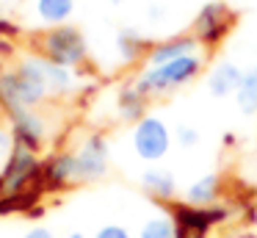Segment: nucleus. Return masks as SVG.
Listing matches in <instances>:
<instances>
[{
  "label": "nucleus",
  "mask_w": 257,
  "mask_h": 238,
  "mask_svg": "<svg viewBox=\"0 0 257 238\" xmlns=\"http://www.w3.org/2000/svg\"><path fill=\"white\" fill-rule=\"evenodd\" d=\"M50 97L45 77V55H25L14 69L0 72V108L14 116L25 108H36Z\"/></svg>",
  "instance_id": "nucleus-1"
},
{
  "label": "nucleus",
  "mask_w": 257,
  "mask_h": 238,
  "mask_svg": "<svg viewBox=\"0 0 257 238\" xmlns=\"http://www.w3.org/2000/svg\"><path fill=\"white\" fill-rule=\"evenodd\" d=\"M205 66V58L202 53H194V55H185V58H177V61H169V64H161V66H147V69L139 72L136 77V89H139L144 97H166V94H174L177 89L188 86L191 81H196Z\"/></svg>",
  "instance_id": "nucleus-2"
},
{
  "label": "nucleus",
  "mask_w": 257,
  "mask_h": 238,
  "mask_svg": "<svg viewBox=\"0 0 257 238\" xmlns=\"http://www.w3.org/2000/svg\"><path fill=\"white\" fill-rule=\"evenodd\" d=\"M39 55H45L47 61L58 66H67V69H75L86 61L89 55V44H86L83 33L72 25H56L47 28L39 39Z\"/></svg>",
  "instance_id": "nucleus-3"
},
{
  "label": "nucleus",
  "mask_w": 257,
  "mask_h": 238,
  "mask_svg": "<svg viewBox=\"0 0 257 238\" xmlns=\"http://www.w3.org/2000/svg\"><path fill=\"white\" fill-rule=\"evenodd\" d=\"M42 183V161L36 158V152L25 147H14L6 158V166L0 172V194H14L25 191L31 186Z\"/></svg>",
  "instance_id": "nucleus-4"
},
{
  "label": "nucleus",
  "mask_w": 257,
  "mask_h": 238,
  "mask_svg": "<svg viewBox=\"0 0 257 238\" xmlns=\"http://www.w3.org/2000/svg\"><path fill=\"white\" fill-rule=\"evenodd\" d=\"M172 141H174V133L169 130V125L161 116L147 114L133 127V149L147 164H155V161L166 158V152L172 149Z\"/></svg>",
  "instance_id": "nucleus-5"
},
{
  "label": "nucleus",
  "mask_w": 257,
  "mask_h": 238,
  "mask_svg": "<svg viewBox=\"0 0 257 238\" xmlns=\"http://www.w3.org/2000/svg\"><path fill=\"white\" fill-rule=\"evenodd\" d=\"M108 164H111V147L108 138L100 133H91L80 141V147L75 149V175L78 183H94L100 177H105Z\"/></svg>",
  "instance_id": "nucleus-6"
},
{
  "label": "nucleus",
  "mask_w": 257,
  "mask_h": 238,
  "mask_svg": "<svg viewBox=\"0 0 257 238\" xmlns=\"http://www.w3.org/2000/svg\"><path fill=\"white\" fill-rule=\"evenodd\" d=\"M232 31V11L227 3H205L199 14L194 17V36L199 39L202 47H218Z\"/></svg>",
  "instance_id": "nucleus-7"
},
{
  "label": "nucleus",
  "mask_w": 257,
  "mask_h": 238,
  "mask_svg": "<svg viewBox=\"0 0 257 238\" xmlns=\"http://www.w3.org/2000/svg\"><path fill=\"white\" fill-rule=\"evenodd\" d=\"M174 221H177L180 232H185V235L191 238H205V232L210 230V227H216L218 221L227 219V208H221V205H207V208H196V205H177V208L172 210Z\"/></svg>",
  "instance_id": "nucleus-8"
},
{
  "label": "nucleus",
  "mask_w": 257,
  "mask_h": 238,
  "mask_svg": "<svg viewBox=\"0 0 257 238\" xmlns=\"http://www.w3.org/2000/svg\"><path fill=\"white\" fill-rule=\"evenodd\" d=\"M9 122H12V138H14V147H25L31 149V152H36V149L45 144V136H47V125L45 119H42L39 114H36V108H25L20 111V114L9 116Z\"/></svg>",
  "instance_id": "nucleus-9"
},
{
  "label": "nucleus",
  "mask_w": 257,
  "mask_h": 238,
  "mask_svg": "<svg viewBox=\"0 0 257 238\" xmlns=\"http://www.w3.org/2000/svg\"><path fill=\"white\" fill-rule=\"evenodd\" d=\"M199 47L202 44L194 33H180V36L163 39V42L150 44V50H147V66H161V64H169V61L194 55V53H199Z\"/></svg>",
  "instance_id": "nucleus-10"
},
{
  "label": "nucleus",
  "mask_w": 257,
  "mask_h": 238,
  "mask_svg": "<svg viewBox=\"0 0 257 238\" xmlns=\"http://www.w3.org/2000/svg\"><path fill=\"white\" fill-rule=\"evenodd\" d=\"M69 183H78L75 152H53L47 161H42V188L45 191H61Z\"/></svg>",
  "instance_id": "nucleus-11"
},
{
  "label": "nucleus",
  "mask_w": 257,
  "mask_h": 238,
  "mask_svg": "<svg viewBox=\"0 0 257 238\" xmlns=\"http://www.w3.org/2000/svg\"><path fill=\"white\" fill-rule=\"evenodd\" d=\"M240 81H243V69H240L235 61H218V64L207 72V92L216 100L235 97Z\"/></svg>",
  "instance_id": "nucleus-12"
},
{
  "label": "nucleus",
  "mask_w": 257,
  "mask_h": 238,
  "mask_svg": "<svg viewBox=\"0 0 257 238\" xmlns=\"http://www.w3.org/2000/svg\"><path fill=\"white\" fill-rule=\"evenodd\" d=\"M147 105H150V97H144V94L136 89V83H124L122 89L116 92V114L119 119L124 122H141L147 116Z\"/></svg>",
  "instance_id": "nucleus-13"
},
{
  "label": "nucleus",
  "mask_w": 257,
  "mask_h": 238,
  "mask_svg": "<svg viewBox=\"0 0 257 238\" xmlns=\"http://www.w3.org/2000/svg\"><path fill=\"white\" fill-rule=\"evenodd\" d=\"M141 188H144L152 199H158V202H169V199H174V194H177V180H174V175L169 169L152 166V169H147L144 175H141Z\"/></svg>",
  "instance_id": "nucleus-14"
},
{
  "label": "nucleus",
  "mask_w": 257,
  "mask_h": 238,
  "mask_svg": "<svg viewBox=\"0 0 257 238\" xmlns=\"http://www.w3.org/2000/svg\"><path fill=\"white\" fill-rule=\"evenodd\" d=\"M218 197H221V177H218L216 172H207V175L196 177V180L185 188V202L196 205V208L216 205Z\"/></svg>",
  "instance_id": "nucleus-15"
},
{
  "label": "nucleus",
  "mask_w": 257,
  "mask_h": 238,
  "mask_svg": "<svg viewBox=\"0 0 257 238\" xmlns=\"http://www.w3.org/2000/svg\"><path fill=\"white\" fill-rule=\"evenodd\" d=\"M113 50H116V58L122 64H136L141 55H147V42L136 28H119L116 39H113Z\"/></svg>",
  "instance_id": "nucleus-16"
},
{
  "label": "nucleus",
  "mask_w": 257,
  "mask_h": 238,
  "mask_svg": "<svg viewBox=\"0 0 257 238\" xmlns=\"http://www.w3.org/2000/svg\"><path fill=\"white\" fill-rule=\"evenodd\" d=\"M75 11V0H34V17L42 25H67Z\"/></svg>",
  "instance_id": "nucleus-17"
},
{
  "label": "nucleus",
  "mask_w": 257,
  "mask_h": 238,
  "mask_svg": "<svg viewBox=\"0 0 257 238\" xmlns=\"http://www.w3.org/2000/svg\"><path fill=\"white\" fill-rule=\"evenodd\" d=\"M42 183L39 186H31L25 191H14V194H0V216H9V213H28L31 208H36L42 197Z\"/></svg>",
  "instance_id": "nucleus-18"
},
{
  "label": "nucleus",
  "mask_w": 257,
  "mask_h": 238,
  "mask_svg": "<svg viewBox=\"0 0 257 238\" xmlns=\"http://www.w3.org/2000/svg\"><path fill=\"white\" fill-rule=\"evenodd\" d=\"M235 103H238L240 114L257 116V64H251L243 69V81H240V86H238Z\"/></svg>",
  "instance_id": "nucleus-19"
},
{
  "label": "nucleus",
  "mask_w": 257,
  "mask_h": 238,
  "mask_svg": "<svg viewBox=\"0 0 257 238\" xmlns=\"http://www.w3.org/2000/svg\"><path fill=\"white\" fill-rule=\"evenodd\" d=\"M45 77H47V92H50V97H64V94H69L75 89L72 69L58 66L47 58H45Z\"/></svg>",
  "instance_id": "nucleus-20"
},
{
  "label": "nucleus",
  "mask_w": 257,
  "mask_h": 238,
  "mask_svg": "<svg viewBox=\"0 0 257 238\" xmlns=\"http://www.w3.org/2000/svg\"><path fill=\"white\" fill-rule=\"evenodd\" d=\"M139 238H180V227L172 213H155L141 224Z\"/></svg>",
  "instance_id": "nucleus-21"
},
{
  "label": "nucleus",
  "mask_w": 257,
  "mask_h": 238,
  "mask_svg": "<svg viewBox=\"0 0 257 238\" xmlns=\"http://www.w3.org/2000/svg\"><path fill=\"white\" fill-rule=\"evenodd\" d=\"M174 141H177V147H183V149H194L196 144H199V130H196L194 125L180 122V125L174 127Z\"/></svg>",
  "instance_id": "nucleus-22"
},
{
  "label": "nucleus",
  "mask_w": 257,
  "mask_h": 238,
  "mask_svg": "<svg viewBox=\"0 0 257 238\" xmlns=\"http://www.w3.org/2000/svg\"><path fill=\"white\" fill-rule=\"evenodd\" d=\"M94 238H133L127 232V227H122V224H102L100 230L94 232Z\"/></svg>",
  "instance_id": "nucleus-23"
},
{
  "label": "nucleus",
  "mask_w": 257,
  "mask_h": 238,
  "mask_svg": "<svg viewBox=\"0 0 257 238\" xmlns=\"http://www.w3.org/2000/svg\"><path fill=\"white\" fill-rule=\"evenodd\" d=\"M147 20H150L152 25H161V22L166 20V6H163L161 0H152V3H147Z\"/></svg>",
  "instance_id": "nucleus-24"
},
{
  "label": "nucleus",
  "mask_w": 257,
  "mask_h": 238,
  "mask_svg": "<svg viewBox=\"0 0 257 238\" xmlns=\"http://www.w3.org/2000/svg\"><path fill=\"white\" fill-rule=\"evenodd\" d=\"M12 149H14V138H12V133L0 130V155H9Z\"/></svg>",
  "instance_id": "nucleus-25"
},
{
  "label": "nucleus",
  "mask_w": 257,
  "mask_h": 238,
  "mask_svg": "<svg viewBox=\"0 0 257 238\" xmlns=\"http://www.w3.org/2000/svg\"><path fill=\"white\" fill-rule=\"evenodd\" d=\"M14 33H20V25H12L6 17H0V36H14Z\"/></svg>",
  "instance_id": "nucleus-26"
},
{
  "label": "nucleus",
  "mask_w": 257,
  "mask_h": 238,
  "mask_svg": "<svg viewBox=\"0 0 257 238\" xmlns=\"http://www.w3.org/2000/svg\"><path fill=\"white\" fill-rule=\"evenodd\" d=\"M23 238H56V235H53V232L47 230V227H31V230L25 232Z\"/></svg>",
  "instance_id": "nucleus-27"
},
{
  "label": "nucleus",
  "mask_w": 257,
  "mask_h": 238,
  "mask_svg": "<svg viewBox=\"0 0 257 238\" xmlns=\"http://www.w3.org/2000/svg\"><path fill=\"white\" fill-rule=\"evenodd\" d=\"M0 53H3V55H9V53H12V44H9L6 39H0Z\"/></svg>",
  "instance_id": "nucleus-28"
},
{
  "label": "nucleus",
  "mask_w": 257,
  "mask_h": 238,
  "mask_svg": "<svg viewBox=\"0 0 257 238\" xmlns=\"http://www.w3.org/2000/svg\"><path fill=\"white\" fill-rule=\"evenodd\" d=\"M67 238H86V235H83V232H69Z\"/></svg>",
  "instance_id": "nucleus-29"
},
{
  "label": "nucleus",
  "mask_w": 257,
  "mask_h": 238,
  "mask_svg": "<svg viewBox=\"0 0 257 238\" xmlns=\"http://www.w3.org/2000/svg\"><path fill=\"white\" fill-rule=\"evenodd\" d=\"M108 3H113V6H122V3H124V0H108Z\"/></svg>",
  "instance_id": "nucleus-30"
},
{
  "label": "nucleus",
  "mask_w": 257,
  "mask_h": 238,
  "mask_svg": "<svg viewBox=\"0 0 257 238\" xmlns=\"http://www.w3.org/2000/svg\"><path fill=\"white\" fill-rule=\"evenodd\" d=\"M240 238H257V235H251V232H249V235H240Z\"/></svg>",
  "instance_id": "nucleus-31"
}]
</instances>
